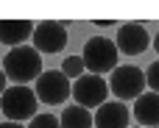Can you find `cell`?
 <instances>
[{
	"mask_svg": "<svg viewBox=\"0 0 159 128\" xmlns=\"http://www.w3.org/2000/svg\"><path fill=\"white\" fill-rule=\"evenodd\" d=\"M70 95H73V100H75V106H81V109H98V106H103L106 103V98H109V84L101 78V75H81V78H75V84L70 86Z\"/></svg>",
	"mask_w": 159,
	"mask_h": 128,
	"instance_id": "5",
	"label": "cell"
},
{
	"mask_svg": "<svg viewBox=\"0 0 159 128\" xmlns=\"http://www.w3.org/2000/svg\"><path fill=\"white\" fill-rule=\"evenodd\" d=\"M145 86H151V92L159 95V61H154V64L145 70Z\"/></svg>",
	"mask_w": 159,
	"mask_h": 128,
	"instance_id": "15",
	"label": "cell"
},
{
	"mask_svg": "<svg viewBox=\"0 0 159 128\" xmlns=\"http://www.w3.org/2000/svg\"><path fill=\"white\" fill-rule=\"evenodd\" d=\"M0 128H22L20 123H0Z\"/></svg>",
	"mask_w": 159,
	"mask_h": 128,
	"instance_id": "17",
	"label": "cell"
},
{
	"mask_svg": "<svg viewBox=\"0 0 159 128\" xmlns=\"http://www.w3.org/2000/svg\"><path fill=\"white\" fill-rule=\"evenodd\" d=\"M134 120L143 128L159 126V95L157 92H143L134 100Z\"/></svg>",
	"mask_w": 159,
	"mask_h": 128,
	"instance_id": "11",
	"label": "cell"
},
{
	"mask_svg": "<svg viewBox=\"0 0 159 128\" xmlns=\"http://www.w3.org/2000/svg\"><path fill=\"white\" fill-rule=\"evenodd\" d=\"M109 89L117 100H137L145 92V73L134 64H117L112 70Z\"/></svg>",
	"mask_w": 159,
	"mask_h": 128,
	"instance_id": "4",
	"label": "cell"
},
{
	"mask_svg": "<svg viewBox=\"0 0 159 128\" xmlns=\"http://www.w3.org/2000/svg\"><path fill=\"white\" fill-rule=\"evenodd\" d=\"M61 73H64L67 78H81V75H84V61H81V56H64Z\"/></svg>",
	"mask_w": 159,
	"mask_h": 128,
	"instance_id": "13",
	"label": "cell"
},
{
	"mask_svg": "<svg viewBox=\"0 0 159 128\" xmlns=\"http://www.w3.org/2000/svg\"><path fill=\"white\" fill-rule=\"evenodd\" d=\"M28 128H61V126H59V117L56 114H36Z\"/></svg>",
	"mask_w": 159,
	"mask_h": 128,
	"instance_id": "14",
	"label": "cell"
},
{
	"mask_svg": "<svg viewBox=\"0 0 159 128\" xmlns=\"http://www.w3.org/2000/svg\"><path fill=\"white\" fill-rule=\"evenodd\" d=\"M36 95L28 86H6V92L0 95V109L8 117V123H22V120H34L36 117Z\"/></svg>",
	"mask_w": 159,
	"mask_h": 128,
	"instance_id": "3",
	"label": "cell"
},
{
	"mask_svg": "<svg viewBox=\"0 0 159 128\" xmlns=\"http://www.w3.org/2000/svg\"><path fill=\"white\" fill-rule=\"evenodd\" d=\"M129 120H131V112L120 100H106L92 114V126L98 128H129Z\"/></svg>",
	"mask_w": 159,
	"mask_h": 128,
	"instance_id": "9",
	"label": "cell"
},
{
	"mask_svg": "<svg viewBox=\"0 0 159 128\" xmlns=\"http://www.w3.org/2000/svg\"><path fill=\"white\" fill-rule=\"evenodd\" d=\"M59 126L61 128H92V114L87 112V109H81V106H67L64 112H61V117H59Z\"/></svg>",
	"mask_w": 159,
	"mask_h": 128,
	"instance_id": "12",
	"label": "cell"
},
{
	"mask_svg": "<svg viewBox=\"0 0 159 128\" xmlns=\"http://www.w3.org/2000/svg\"><path fill=\"white\" fill-rule=\"evenodd\" d=\"M137 128H143V126H137Z\"/></svg>",
	"mask_w": 159,
	"mask_h": 128,
	"instance_id": "19",
	"label": "cell"
},
{
	"mask_svg": "<svg viewBox=\"0 0 159 128\" xmlns=\"http://www.w3.org/2000/svg\"><path fill=\"white\" fill-rule=\"evenodd\" d=\"M154 50H157V56H159V33H157V39H154Z\"/></svg>",
	"mask_w": 159,
	"mask_h": 128,
	"instance_id": "18",
	"label": "cell"
},
{
	"mask_svg": "<svg viewBox=\"0 0 159 128\" xmlns=\"http://www.w3.org/2000/svg\"><path fill=\"white\" fill-rule=\"evenodd\" d=\"M36 100H45L48 106H59L67 100L70 95V78L61 70H45L36 78V89H34Z\"/></svg>",
	"mask_w": 159,
	"mask_h": 128,
	"instance_id": "6",
	"label": "cell"
},
{
	"mask_svg": "<svg viewBox=\"0 0 159 128\" xmlns=\"http://www.w3.org/2000/svg\"><path fill=\"white\" fill-rule=\"evenodd\" d=\"M3 73L17 86H28L31 81H36L42 75V56L28 45L11 47L6 53V59H3Z\"/></svg>",
	"mask_w": 159,
	"mask_h": 128,
	"instance_id": "1",
	"label": "cell"
},
{
	"mask_svg": "<svg viewBox=\"0 0 159 128\" xmlns=\"http://www.w3.org/2000/svg\"><path fill=\"white\" fill-rule=\"evenodd\" d=\"M6 84H8V78H6V73H3V70H0V95H3V92H6Z\"/></svg>",
	"mask_w": 159,
	"mask_h": 128,
	"instance_id": "16",
	"label": "cell"
},
{
	"mask_svg": "<svg viewBox=\"0 0 159 128\" xmlns=\"http://www.w3.org/2000/svg\"><path fill=\"white\" fill-rule=\"evenodd\" d=\"M117 47L112 39L106 36H92L87 45H84V53H81V61H84V70H89V75H103V73H112L117 67Z\"/></svg>",
	"mask_w": 159,
	"mask_h": 128,
	"instance_id": "2",
	"label": "cell"
},
{
	"mask_svg": "<svg viewBox=\"0 0 159 128\" xmlns=\"http://www.w3.org/2000/svg\"><path fill=\"white\" fill-rule=\"evenodd\" d=\"M148 45H151V36H148L145 25H140V22H123V25H120L117 39H115L117 53H126V56H140Z\"/></svg>",
	"mask_w": 159,
	"mask_h": 128,
	"instance_id": "8",
	"label": "cell"
},
{
	"mask_svg": "<svg viewBox=\"0 0 159 128\" xmlns=\"http://www.w3.org/2000/svg\"><path fill=\"white\" fill-rule=\"evenodd\" d=\"M34 50L36 53H61L67 45V28L56 20H45L39 25H34Z\"/></svg>",
	"mask_w": 159,
	"mask_h": 128,
	"instance_id": "7",
	"label": "cell"
},
{
	"mask_svg": "<svg viewBox=\"0 0 159 128\" xmlns=\"http://www.w3.org/2000/svg\"><path fill=\"white\" fill-rule=\"evenodd\" d=\"M31 33H34L31 20H0V42L8 47L25 45V39H31Z\"/></svg>",
	"mask_w": 159,
	"mask_h": 128,
	"instance_id": "10",
	"label": "cell"
}]
</instances>
